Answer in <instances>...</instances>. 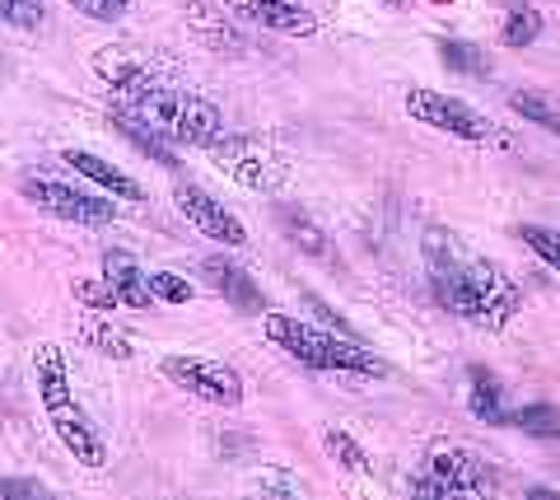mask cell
<instances>
[{"mask_svg": "<svg viewBox=\"0 0 560 500\" xmlns=\"http://www.w3.org/2000/svg\"><path fill=\"white\" fill-rule=\"evenodd\" d=\"M98 75L113 84L117 108L136 113L154 136H164L168 146H191L206 150L224 131V113L197 90H178V84L154 80L140 61L127 57H98Z\"/></svg>", "mask_w": 560, "mask_h": 500, "instance_id": "cell-1", "label": "cell"}, {"mask_svg": "<svg viewBox=\"0 0 560 500\" xmlns=\"http://www.w3.org/2000/svg\"><path fill=\"white\" fill-rule=\"evenodd\" d=\"M425 271H430V290L448 314H458L477 327H504L518 314V286L504 276V267L471 257L458 248V239L444 230L425 234Z\"/></svg>", "mask_w": 560, "mask_h": 500, "instance_id": "cell-2", "label": "cell"}, {"mask_svg": "<svg viewBox=\"0 0 560 500\" xmlns=\"http://www.w3.org/2000/svg\"><path fill=\"white\" fill-rule=\"evenodd\" d=\"M33 384H38V403L47 411V426L57 430L61 450L90 473L108 468V440H103L98 421L90 417V407L80 403L75 384H70V365H66V351L43 341L33 351Z\"/></svg>", "mask_w": 560, "mask_h": 500, "instance_id": "cell-3", "label": "cell"}, {"mask_svg": "<svg viewBox=\"0 0 560 500\" xmlns=\"http://www.w3.org/2000/svg\"><path fill=\"white\" fill-rule=\"evenodd\" d=\"M267 337L276 341L290 360H300L308 370H337V374H383V360L374 351H364L355 337H331L323 327L300 323L294 314H267L261 318Z\"/></svg>", "mask_w": 560, "mask_h": 500, "instance_id": "cell-4", "label": "cell"}, {"mask_svg": "<svg viewBox=\"0 0 560 500\" xmlns=\"http://www.w3.org/2000/svg\"><path fill=\"white\" fill-rule=\"evenodd\" d=\"M210 150V160H215L224 174H230L234 183L243 187H253V193H276L280 183H285V160L261 141V136H230V131H220L215 141L206 146Z\"/></svg>", "mask_w": 560, "mask_h": 500, "instance_id": "cell-5", "label": "cell"}, {"mask_svg": "<svg viewBox=\"0 0 560 500\" xmlns=\"http://www.w3.org/2000/svg\"><path fill=\"white\" fill-rule=\"evenodd\" d=\"M164 379L168 384L187 388L191 398H201L210 407H238L243 403V374L224 360H206V356H164Z\"/></svg>", "mask_w": 560, "mask_h": 500, "instance_id": "cell-6", "label": "cell"}, {"mask_svg": "<svg viewBox=\"0 0 560 500\" xmlns=\"http://www.w3.org/2000/svg\"><path fill=\"white\" fill-rule=\"evenodd\" d=\"M407 117L444 136H458V141H486L490 136V123L477 108H467L463 98H448L440 90H407Z\"/></svg>", "mask_w": 560, "mask_h": 500, "instance_id": "cell-7", "label": "cell"}, {"mask_svg": "<svg viewBox=\"0 0 560 500\" xmlns=\"http://www.w3.org/2000/svg\"><path fill=\"white\" fill-rule=\"evenodd\" d=\"M20 193H24V201L38 206V211L61 216V220H75V225H108V220L117 216L113 201L90 197V193H80V187H66L57 178H24Z\"/></svg>", "mask_w": 560, "mask_h": 500, "instance_id": "cell-8", "label": "cell"}, {"mask_svg": "<svg viewBox=\"0 0 560 500\" xmlns=\"http://www.w3.org/2000/svg\"><path fill=\"white\" fill-rule=\"evenodd\" d=\"M173 201H178V211H183L206 239H220L224 248H248V244H253L248 230H243V220H238L234 211H224V201L210 197L201 183H178V187H173Z\"/></svg>", "mask_w": 560, "mask_h": 500, "instance_id": "cell-9", "label": "cell"}, {"mask_svg": "<svg viewBox=\"0 0 560 500\" xmlns=\"http://www.w3.org/2000/svg\"><path fill=\"white\" fill-rule=\"evenodd\" d=\"M224 5H234L243 20H253L271 33H290V38L318 33V14H313L304 0H224Z\"/></svg>", "mask_w": 560, "mask_h": 500, "instance_id": "cell-10", "label": "cell"}, {"mask_svg": "<svg viewBox=\"0 0 560 500\" xmlns=\"http://www.w3.org/2000/svg\"><path fill=\"white\" fill-rule=\"evenodd\" d=\"M430 477H440L453 496H471V491H490V468L486 463L463 450V444H440V450H430Z\"/></svg>", "mask_w": 560, "mask_h": 500, "instance_id": "cell-11", "label": "cell"}, {"mask_svg": "<svg viewBox=\"0 0 560 500\" xmlns=\"http://www.w3.org/2000/svg\"><path fill=\"white\" fill-rule=\"evenodd\" d=\"M201 271H206V286L215 290V295L230 300L238 314H267V295H261V286L243 267H234L230 257H206Z\"/></svg>", "mask_w": 560, "mask_h": 500, "instance_id": "cell-12", "label": "cell"}, {"mask_svg": "<svg viewBox=\"0 0 560 500\" xmlns=\"http://www.w3.org/2000/svg\"><path fill=\"white\" fill-rule=\"evenodd\" d=\"M103 281H108L117 304H127V309H154L150 276L140 271L127 253H103Z\"/></svg>", "mask_w": 560, "mask_h": 500, "instance_id": "cell-13", "label": "cell"}, {"mask_svg": "<svg viewBox=\"0 0 560 500\" xmlns=\"http://www.w3.org/2000/svg\"><path fill=\"white\" fill-rule=\"evenodd\" d=\"M467 411L477 421L486 426H510V411H504V384H500V374L495 370H486V365H471L467 370Z\"/></svg>", "mask_w": 560, "mask_h": 500, "instance_id": "cell-14", "label": "cell"}, {"mask_svg": "<svg viewBox=\"0 0 560 500\" xmlns=\"http://www.w3.org/2000/svg\"><path fill=\"white\" fill-rule=\"evenodd\" d=\"M61 160H66L70 168H75V174H84L90 183H98V187H103V193H108V197H127V201H140V183H136V178H127V174H121L117 164H108V160H103V154H94V150H66Z\"/></svg>", "mask_w": 560, "mask_h": 500, "instance_id": "cell-15", "label": "cell"}, {"mask_svg": "<svg viewBox=\"0 0 560 500\" xmlns=\"http://www.w3.org/2000/svg\"><path fill=\"white\" fill-rule=\"evenodd\" d=\"M108 123H113L121 136H127V141H131L140 154H150L154 164H164V168H178V154H173V146L164 141V136H154L145 123H140L136 113H127V108H117V103H113V108H108Z\"/></svg>", "mask_w": 560, "mask_h": 500, "instance_id": "cell-16", "label": "cell"}, {"mask_svg": "<svg viewBox=\"0 0 560 500\" xmlns=\"http://www.w3.org/2000/svg\"><path fill=\"white\" fill-rule=\"evenodd\" d=\"M276 220H280V230H285V239L300 253H308V257H323V263H337V253H331V244H327V234L313 225V220L304 216V211H294V206H280L276 211Z\"/></svg>", "mask_w": 560, "mask_h": 500, "instance_id": "cell-17", "label": "cell"}, {"mask_svg": "<svg viewBox=\"0 0 560 500\" xmlns=\"http://www.w3.org/2000/svg\"><path fill=\"white\" fill-rule=\"evenodd\" d=\"M541 38V10L523 5V0H510L504 5V24H500V43L504 47H528Z\"/></svg>", "mask_w": 560, "mask_h": 500, "instance_id": "cell-18", "label": "cell"}, {"mask_svg": "<svg viewBox=\"0 0 560 500\" xmlns=\"http://www.w3.org/2000/svg\"><path fill=\"white\" fill-rule=\"evenodd\" d=\"M510 426L523 430V435H533V440H560V407L556 403H528V407L510 411Z\"/></svg>", "mask_w": 560, "mask_h": 500, "instance_id": "cell-19", "label": "cell"}, {"mask_svg": "<svg viewBox=\"0 0 560 500\" xmlns=\"http://www.w3.org/2000/svg\"><path fill=\"white\" fill-rule=\"evenodd\" d=\"M80 337L90 341L94 351H103V356H117V360H127V356H131V337H127V333H117V327L108 323V314H94V318H84Z\"/></svg>", "mask_w": 560, "mask_h": 500, "instance_id": "cell-20", "label": "cell"}, {"mask_svg": "<svg viewBox=\"0 0 560 500\" xmlns=\"http://www.w3.org/2000/svg\"><path fill=\"white\" fill-rule=\"evenodd\" d=\"M323 450H327V458L337 463V468H346V473H370V454H364L341 426H327V430H323Z\"/></svg>", "mask_w": 560, "mask_h": 500, "instance_id": "cell-21", "label": "cell"}, {"mask_svg": "<svg viewBox=\"0 0 560 500\" xmlns=\"http://www.w3.org/2000/svg\"><path fill=\"white\" fill-rule=\"evenodd\" d=\"M440 57L448 71H463V75H490V57L477 47V43H458V38H448L440 43Z\"/></svg>", "mask_w": 560, "mask_h": 500, "instance_id": "cell-22", "label": "cell"}, {"mask_svg": "<svg viewBox=\"0 0 560 500\" xmlns=\"http://www.w3.org/2000/svg\"><path fill=\"white\" fill-rule=\"evenodd\" d=\"M510 108L523 117V123H533V127H541V131H556V136H560V113H556L541 94H533V90L510 94Z\"/></svg>", "mask_w": 560, "mask_h": 500, "instance_id": "cell-23", "label": "cell"}, {"mask_svg": "<svg viewBox=\"0 0 560 500\" xmlns=\"http://www.w3.org/2000/svg\"><path fill=\"white\" fill-rule=\"evenodd\" d=\"M0 20H5L10 28L38 33L47 24V5H43V0H0Z\"/></svg>", "mask_w": 560, "mask_h": 500, "instance_id": "cell-24", "label": "cell"}, {"mask_svg": "<svg viewBox=\"0 0 560 500\" xmlns=\"http://www.w3.org/2000/svg\"><path fill=\"white\" fill-rule=\"evenodd\" d=\"M150 276V295L154 304H187L197 290H191V281H183L178 271H145Z\"/></svg>", "mask_w": 560, "mask_h": 500, "instance_id": "cell-25", "label": "cell"}, {"mask_svg": "<svg viewBox=\"0 0 560 500\" xmlns=\"http://www.w3.org/2000/svg\"><path fill=\"white\" fill-rule=\"evenodd\" d=\"M523 244H528L547 267L560 271V234L556 230H547V225H523Z\"/></svg>", "mask_w": 560, "mask_h": 500, "instance_id": "cell-26", "label": "cell"}, {"mask_svg": "<svg viewBox=\"0 0 560 500\" xmlns=\"http://www.w3.org/2000/svg\"><path fill=\"white\" fill-rule=\"evenodd\" d=\"M75 300L90 309V314H113V309H117V295L108 290V281H103V276H98V281H80V286H75Z\"/></svg>", "mask_w": 560, "mask_h": 500, "instance_id": "cell-27", "label": "cell"}, {"mask_svg": "<svg viewBox=\"0 0 560 500\" xmlns=\"http://www.w3.org/2000/svg\"><path fill=\"white\" fill-rule=\"evenodd\" d=\"M70 5H75L80 14H90V20H98V24H117L131 0H70Z\"/></svg>", "mask_w": 560, "mask_h": 500, "instance_id": "cell-28", "label": "cell"}, {"mask_svg": "<svg viewBox=\"0 0 560 500\" xmlns=\"http://www.w3.org/2000/svg\"><path fill=\"white\" fill-rule=\"evenodd\" d=\"M5 496H47L43 481H0V500Z\"/></svg>", "mask_w": 560, "mask_h": 500, "instance_id": "cell-29", "label": "cell"}, {"mask_svg": "<svg viewBox=\"0 0 560 500\" xmlns=\"http://www.w3.org/2000/svg\"><path fill=\"white\" fill-rule=\"evenodd\" d=\"M393 5H401V0H393Z\"/></svg>", "mask_w": 560, "mask_h": 500, "instance_id": "cell-30", "label": "cell"}]
</instances>
